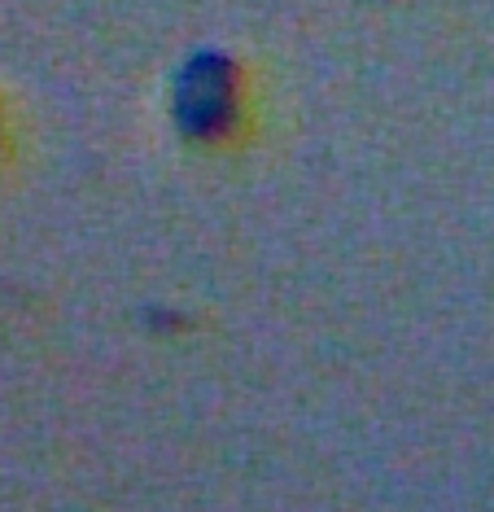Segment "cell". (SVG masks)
<instances>
[{
  "instance_id": "cell-1",
  "label": "cell",
  "mask_w": 494,
  "mask_h": 512,
  "mask_svg": "<svg viewBox=\"0 0 494 512\" xmlns=\"http://www.w3.org/2000/svg\"><path fill=\"white\" fill-rule=\"evenodd\" d=\"M241 110V79L228 53L197 49L180 62L171 79V114L184 136L193 141H219Z\"/></svg>"
}]
</instances>
